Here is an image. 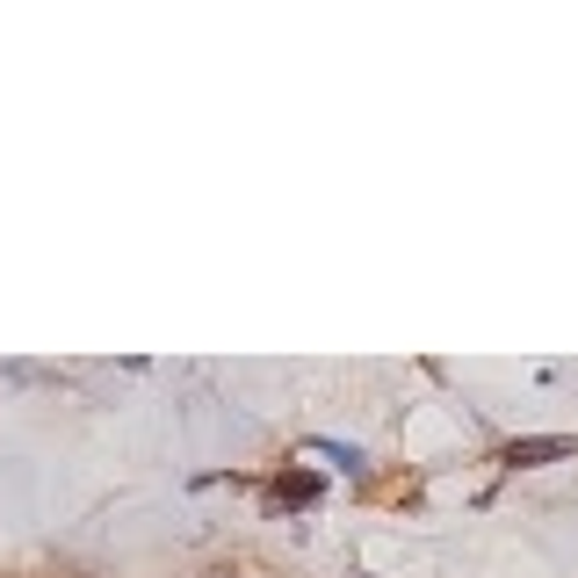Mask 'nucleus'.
<instances>
[{"label": "nucleus", "instance_id": "obj_1", "mask_svg": "<svg viewBox=\"0 0 578 578\" xmlns=\"http://www.w3.org/2000/svg\"><path fill=\"white\" fill-rule=\"evenodd\" d=\"M571 456H578V434H521V441H507L513 471H543V463H571Z\"/></svg>", "mask_w": 578, "mask_h": 578}, {"label": "nucleus", "instance_id": "obj_2", "mask_svg": "<svg viewBox=\"0 0 578 578\" xmlns=\"http://www.w3.org/2000/svg\"><path fill=\"white\" fill-rule=\"evenodd\" d=\"M311 499H318V477L311 471H290L275 485V507H311Z\"/></svg>", "mask_w": 578, "mask_h": 578}]
</instances>
